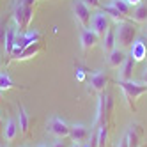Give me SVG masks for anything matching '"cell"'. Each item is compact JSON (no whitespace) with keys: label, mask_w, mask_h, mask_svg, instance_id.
Returning a JSON list of instances; mask_svg holds the SVG:
<instances>
[{"label":"cell","mask_w":147,"mask_h":147,"mask_svg":"<svg viewBox=\"0 0 147 147\" xmlns=\"http://www.w3.org/2000/svg\"><path fill=\"white\" fill-rule=\"evenodd\" d=\"M117 87L122 90V96H124V101L126 105H128L129 112H136V101H138V98L142 96V94L147 92V85L142 82H133V80H117Z\"/></svg>","instance_id":"1"},{"label":"cell","mask_w":147,"mask_h":147,"mask_svg":"<svg viewBox=\"0 0 147 147\" xmlns=\"http://www.w3.org/2000/svg\"><path fill=\"white\" fill-rule=\"evenodd\" d=\"M113 112V99L108 90L98 94V112H96V121H94V129L103 124H110Z\"/></svg>","instance_id":"2"},{"label":"cell","mask_w":147,"mask_h":147,"mask_svg":"<svg viewBox=\"0 0 147 147\" xmlns=\"http://www.w3.org/2000/svg\"><path fill=\"white\" fill-rule=\"evenodd\" d=\"M115 37H117V46L121 50L131 48V45L138 37V27L131 22L115 23Z\"/></svg>","instance_id":"3"},{"label":"cell","mask_w":147,"mask_h":147,"mask_svg":"<svg viewBox=\"0 0 147 147\" xmlns=\"http://www.w3.org/2000/svg\"><path fill=\"white\" fill-rule=\"evenodd\" d=\"M13 18H14V25L18 28V32H25V30H28L30 22L34 18V5H25V4L20 2L14 7Z\"/></svg>","instance_id":"4"},{"label":"cell","mask_w":147,"mask_h":147,"mask_svg":"<svg viewBox=\"0 0 147 147\" xmlns=\"http://www.w3.org/2000/svg\"><path fill=\"white\" fill-rule=\"evenodd\" d=\"M36 41H41V34L37 30H25V32H18L16 34V41H14V50L11 53V60H16L18 55L22 53V50L27 48L28 45L36 43Z\"/></svg>","instance_id":"5"},{"label":"cell","mask_w":147,"mask_h":147,"mask_svg":"<svg viewBox=\"0 0 147 147\" xmlns=\"http://www.w3.org/2000/svg\"><path fill=\"white\" fill-rule=\"evenodd\" d=\"M73 13H75L76 22L80 23L82 28H90V20H92V11L82 2V0H76L73 4Z\"/></svg>","instance_id":"6"},{"label":"cell","mask_w":147,"mask_h":147,"mask_svg":"<svg viewBox=\"0 0 147 147\" xmlns=\"http://www.w3.org/2000/svg\"><path fill=\"white\" fill-rule=\"evenodd\" d=\"M48 131L57 136V138H67L69 136V129H71V126L64 121V119H60V117H51L48 121Z\"/></svg>","instance_id":"7"},{"label":"cell","mask_w":147,"mask_h":147,"mask_svg":"<svg viewBox=\"0 0 147 147\" xmlns=\"http://www.w3.org/2000/svg\"><path fill=\"white\" fill-rule=\"evenodd\" d=\"M108 75L105 71H94L92 75L89 76V83H90V89L89 92H96V94H101L107 90V85H108Z\"/></svg>","instance_id":"8"},{"label":"cell","mask_w":147,"mask_h":147,"mask_svg":"<svg viewBox=\"0 0 147 147\" xmlns=\"http://www.w3.org/2000/svg\"><path fill=\"white\" fill-rule=\"evenodd\" d=\"M142 136H144V129L138 122H131L129 128L126 129L124 138L128 142V147H140L142 145Z\"/></svg>","instance_id":"9"},{"label":"cell","mask_w":147,"mask_h":147,"mask_svg":"<svg viewBox=\"0 0 147 147\" xmlns=\"http://www.w3.org/2000/svg\"><path fill=\"white\" fill-rule=\"evenodd\" d=\"M110 28V22H108V16L105 13H92V20H90V30H94L99 37H103L107 34V30Z\"/></svg>","instance_id":"10"},{"label":"cell","mask_w":147,"mask_h":147,"mask_svg":"<svg viewBox=\"0 0 147 147\" xmlns=\"http://www.w3.org/2000/svg\"><path fill=\"white\" fill-rule=\"evenodd\" d=\"M99 43V36L94 32V30L90 28H82V32H80V46L83 50V53H87V51L90 48H94Z\"/></svg>","instance_id":"11"},{"label":"cell","mask_w":147,"mask_h":147,"mask_svg":"<svg viewBox=\"0 0 147 147\" xmlns=\"http://www.w3.org/2000/svg\"><path fill=\"white\" fill-rule=\"evenodd\" d=\"M90 136V131L87 126L83 124H73L71 129H69V138L75 142V144H83L87 138Z\"/></svg>","instance_id":"12"},{"label":"cell","mask_w":147,"mask_h":147,"mask_svg":"<svg viewBox=\"0 0 147 147\" xmlns=\"http://www.w3.org/2000/svg\"><path fill=\"white\" fill-rule=\"evenodd\" d=\"M128 59V55H126V51L121 50V48H115L113 51H110L108 57H107V64L110 69H119L122 64H124V60Z\"/></svg>","instance_id":"13"},{"label":"cell","mask_w":147,"mask_h":147,"mask_svg":"<svg viewBox=\"0 0 147 147\" xmlns=\"http://www.w3.org/2000/svg\"><path fill=\"white\" fill-rule=\"evenodd\" d=\"M129 57H133L135 62H142V60L147 59V48H145V45H144L142 39H136L135 43L131 45V48H129Z\"/></svg>","instance_id":"14"},{"label":"cell","mask_w":147,"mask_h":147,"mask_svg":"<svg viewBox=\"0 0 147 147\" xmlns=\"http://www.w3.org/2000/svg\"><path fill=\"white\" fill-rule=\"evenodd\" d=\"M43 50H45L43 41H36V43H32V45H28L27 48H23V50H22V53L18 55L16 60H27V59H32V57H36L37 53H41Z\"/></svg>","instance_id":"15"},{"label":"cell","mask_w":147,"mask_h":147,"mask_svg":"<svg viewBox=\"0 0 147 147\" xmlns=\"http://www.w3.org/2000/svg\"><path fill=\"white\" fill-rule=\"evenodd\" d=\"M101 46H103V51H105V53H110V51H113V50H115V46H117V37H115V27H110V28L107 30V34L103 36V43H101Z\"/></svg>","instance_id":"16"},{"label":"cell","mask_w":147,"mask_h":147,"mask_svg":"<svg viewBox=\"0 0 147 147\" xmlns=\"http://www.w3.org/2000/svg\"><path fill=\"white\" fill-rule=\"evenodd\" d=\"M18 131H20L18 122H16L14 119H7V122L4 124V129H2L5 142H14L16 136H18Z\"/></svg>","instance_id":"17"},{"label":"cell","mask_w":147,"mask_h":147,"mask_svg":"<svg viewBox=\"0 0 147 147\" xmlns=\"http://www.w3.org/2000/svg\"><path fill=\"white\" fill-rule=\"evenodd\" d=\"M133 67H135V60L133 57H128L124 60V64L119 67V78L117 80H133Z\"/></svg>","instance_id":"18"},{"label":"cell","mask_w":147,"mask_h":147,"mask_svg":"<svg viewBox=\"0 0 147 147\" xmlns=\"http://www.w3.org/2000/svg\"><path fill=\"white\" fill-rule=\"evenodd\" d=\"M16 122H18L20 133L27 135V133H28V128H30V117H28L25 107H22V105L18 107V121H16Z\"/></svg>","instance_id":"19"},{"label":"cell","mask_w":147,"mask_h":147,"mask_svg":"<svg viewBox=\"0 0 147 147\" xmlns=\"http://www.w3.org/2000/svg\"><path fill=\"white\" fill-rule=\"evenodd\" d=\"M99 9H101V13H105V14H107V16H110V18L113 20V22H115V23L129 22V18H126L124 14H121V13H119L117 9H115V7L112 5V4H107V5H101Z\"/></svg>","instance_id":"20"},{"label":"cell","mask_w":147,"mask_h":147,"mask_svg":"<svg viewBox=\"0 0 147 147\" xmlns=\"http://www.w3.org/2000/svg\"><path fill=\"white\" fill-rule=\"evenodd\" d=\"M16 34L18 30L16 27H7V32H5V46H4V51L11 57L13 50H14V41H16Z\"/></svg>","instance_id":"21"},{"label":"cell","mask_w":147,"mask_h":147,"mask_svg":"<svg viewBox=\"0 0 147 147\" xmlns=\"http://www.w3.org/2000/svg\"><path fill=\"white\" fill-rule=\"evenodd\" d=\"M131 20L135 23H145L147 22V5L144 4H138L135 9H133V14H131Z\"/></svg>","instance_id":"22"},{"label":"cell","mask_w":147,"mask_h":147,"mask_svg":"<svg viewBox=\"0 0 147 147\" xmlns=\"http://www.w3.org/2000/svg\"><path fill=\"white\" fill-rule=\"evenodd\" d=\"M27 89V87H23V85H16V83L13 82V78L7 75L5 71H2L0 73V89L2 90H7V89Z\"/></svg>","instance_id":"23"},{"label":"cell","mask_w":147,"mask_h":147,"mask_svg":"<svg viewBox=\"0 0 147 147\" xmlns=\"http://www.w3.org/2000/svg\"><path fill=\"white\" fill-rule=\"evenodd\" d=\"M98 131V147H107L108 144V133H110V124H103L99 128H96Z\"/></svg>","instance_id":"24"},{"label":"cell","mask_w":147,"mask_h":147,"mask_svg":"<svg viewBox=\"0 0 147 147\" xmlns=\"http://www.w3.org/2000/svg\"><path fill=\"white\" fill-rule=\"evenodd\" d=\"M110 4H112L115 9H117L121 14H124L126 18H129V16H131V5L126 2V0H112Z\"/></svg>","instance_id":"25"},{"label":"cell","mask_w":147,"mask_h":147,"mask_svg":"<svg viewBox=\"0 0 147 147\" xmlns=\"http://www.w3.org/2000/svg\"><path fill=\"white\" fill-rule=\"evenodd\" d=\"M5 32H7V25L2 20V22H0V48L5 46Z\"/></svg>","instance_id":"26"},{"label":"cell","mask_w":147,"mask_h":147,"mask_svg":"<svg viewBox=\"0 0 147 147\" xmlns=\"http://www.w3.org/2000/svg\"><path fill=\"white\" fill-rule=\"evenodd\" d=\"M82 2L85 4L90 11H92V9H99V7H101V2H99V0H82Z\"/></svg>","instance_id":"27"},{"label":"cell","mask_w":147,"mask_h":147,"mask_svg":"<svg viewBox=\"0 0 147 147\" xmlns=\"http://www.w3.org/2000/svg\"><path fill=\"white\" fill-rule=\"evenodd\" d=\"M51 147H71V145H69V142H67L66 138H59L53 145H51Z\"/></svg>","instance_id":"28"},{"label":"cell","mask_w":147,"mask_h":147,"mask_svg":"<svg viewBox=\"0 0 147 147\" xmlns=\"http://www.w3.org/2000/svg\"><path fill=\"white\" fill-rule=\"evenodd\" d=\"M76 78H78L80 82H83V80H85V75H83V69H78V73H76Z\"/></svg>","instance_id":"29"},{"label":"cell","mask_w":147,"mask_h":147,"mask_svg":"<svg viewBox=\"0 0 147 147\" xmlns=\"http://www.w3.org/2000/svg\"><path fill=\"white\" fill-rule=\"evenodd\" d=\"M117 147H128V142H126V138L122 136V138L119 140V144H117Z\"/></svg>","instance_id":"30"},{"label":"cell","mask_w":147,"mask_h":147,"mask_svg":"<svg viewBox=\"0 0 147 147\" xmlns=\"http://www.w3.org/2000/svg\"><path fill=\"white\" fill-rule=\"evenodd\" d=\"M142 82H144L145 85H147V67H145V69L142 71Z\"/></svg>","instance_id":"31"},{"label":"cell","mask_w":147,"mask_h":147,"mask_svg":"<svg viewBox=\"0 0 147 147\" xmlns=\"http://www.w3.org/2000/svg\"><path fill=\"white\" fill-rule=\"evenodd\" d=\"M37 2V0H22V4H25V5H34Z\"/></svg>","instance_id":"32"},{"label":"cell","mask_w":147,"mask_h":147,"mask_svg":"<svg viewBox=\"0 0 147 147\" xmlns=\"http://www.w3.org/2000/svg\"><path fill=\"white\" fill-rule=\"evenodd\" d=\"M126 2H128L129 5H135V7H136V5L140 4V0H126Z\"/></svg>","instance_id":"33"},{"label":"cell","mask_w":147,"mask_h":147,"mask_svg":"<svg viewBox=\"0 0 147 147\" xmlns=\"http://www.w3.org/2000/svg\"><path fill=\"white\" fill-rule=\"evenodd\" d=\"M71 147H89V142H83V144H73Z\"/></svg>","instance_id":"34"},{"label":"cell","mask_w":147,"mask_h":147,"mask_svg":"<svg viewBox=\"0 0 147 147\" xmlns=\"http://www.w3.org/2000/svg\"><path fill=\"white\" fill-rule=\"evenodd\" d=\"M2 101H4V90L0 89V103H2Z\"/></svg>","instance_id":"35"},{"label":"cell","mask_w":147,"mask_h":147,"mask_svg":"<svg viewBox=\"0 0 147 147\" xmlns=\"http://www.w3.org/2000/svg\"><path fill=\"white\" fill-rule=\"evenodd\" d=\"M0 129H4V121H2V117H0Z\"/></svg>","instance_id":"36"},{"label":"cell","mask_w":147,"mask_h":147,"mask_svg":"<svg viewBox=\"0 0 147 147\" xmlns=\"http://www.w3.org/2000/svg\"><path fill=\"white\" fill-rule=\"evenodd\" d=\"M142 41H144V45H145V48H147V36H145V37H144Z\"/></svg>","instance_id":"37"},{"label":"cell","mask_w":147,"mask_h":147,"mask_svg":"<svg viewBox=\"0 0 147 147\" xmlns=\"http://www.w3.org/2000/svg\"><path fill=\"white\" fill-rule=\"evenodd\" d=\"M36 147H50V145H45V144H41V145H36Z\"/></svg>","instance_id":"38"},{"label":"cell","mask_w":147,"mask_h":147,"mask_svg":"<svg viewBox=\"0 0 147 147\" xmlns=\"http://www.w3.org/2000/svg\"><path fill=\"white\" fill-rule=\"evenodd\" d=\"M0 73H2V59H0Z\"/></svg>","instance_id":"39"},{"label":"cell","mask_w":147,"mask_h":147,"mask_svg":"<svg viewBox=\"0 0 147 147\" xmlns=\"http://www.w3.org/2000/svg\"><path fill=\"white\" fill-rule=\"evenodd\" d=\"M140 147H147V145H140Z\"/></svg>","instance_id":"40"}]
</instances>
